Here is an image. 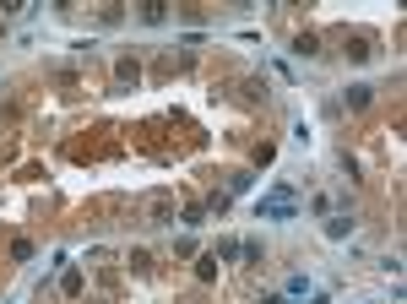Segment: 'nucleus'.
I'll list each match as a JSON object with an SVG mask.
<instances>
[{"label": "nucleus", "mask_w": 407, "mask_h": 304, "mask_svg": "<svg viewBox=\"0 0 407 304\" xmlns=\"http://www.w3.org/2000/svg\"><path fill=\"white\" fill-rule=\"evenodd\" d=\"M147 218H152V223H168V218H174V206H168V196H152V201H147Z\"/></svg>", "instance_id": "obj_3"}, {"label": "nucleus", "mask_w": 407, "mask_h": 304, "mask_svg": "<svg viewBox=\"0 0 407 304\" xmlns=\"http://www.w3.org/2000/svg\"><path fill=\"white\" fill-rule=\"evenodd\" d=\"M347 234H353V218L347 212H331L326 218V239H347Z\"/></svg>", "instance_id": "obj_2"}, {"label": "nucleus", "mask_w": 407, "mask_h": 304, "mask_svg": "<svg viewBox=\"0 0 407 304\" xmlns=\"http://www.w3.org/2000/svg\"><path fill=\"white\" fill-rule=\"evenodd\" d=\"M212 256H218V266H223V261H234V256H239V244H234V239H223L218 250H212Z\"/></svg>", "instance_id": "obj_5"}, {"label": "nucleus", "mask_w": 407, "mask_h": 304, "mask_svg": "<svg viewBox=\"0 0 407 304\" xmlns=\"http://www.w3.org/2000/svg\"><path fill=\"white\" fill-rule=\"evenodd\" d=\"M293 212H299V196H293V185H272L261 201H255V218H261V223H288Z\"/></svg>", "instance_id": "obj_1"}, {"label": "nucleus", "mask_w": 407, "mask_h": 304, "mask_svg": "<svg viewBox=\"0 0 407 304\" xmlns=\"http://www.w3.org/2000/svg\"><path fill=\"white\" fill-rule=\"evenodd\" d=\"M369 93H375L369 81H353V87H347V109H364V103H369Z\"/></svg>", "instance_id": "obj_4"}]
</instances>
